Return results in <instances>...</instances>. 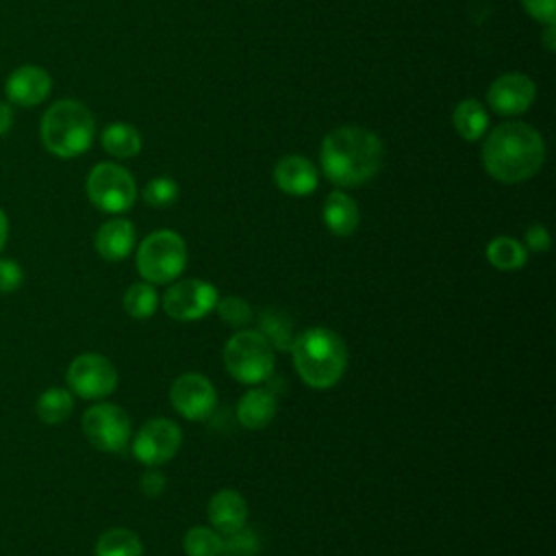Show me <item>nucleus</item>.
<instances>
[{"label":"nucleus","instance_id":"f257e3e1","mask_svg":"<svg viewBox=\"0 0 556 556\" xmlns=\"http://www.w3.org/2000/svg\"><path fill=\"white\" fill-rule=\"evenodd\" d=\"M543 161V137L523 122L500 124L491 130L482 146V165L497 182H523L541 169Z\"/></svg>","mask_w":556,"mask_h":556},{"label":"nucleus","instance_id":"f03ea898","mask_svg":"<svg viewBox=\"0 0 556 556\" xmlns=\"http://www.w3.org/2000/svg\"><path fill=\"white\" fill-rule=\"evenodd\" d=\"M321 169L339 187H358L371 180L382 165L380 139L358 126H343L321 141Z\"/></svg>","mask_w":556,"mask_h":556},{"label":"nucleus","instance_id":"7ed1b4c3","mask_svg":"<svg viewBox=\"0 0 556 556\" xmlns=\"http://www.w3.org/2000/svg\"><path fill=\"white\" fill-rule=\"evenodd\" d=\"M293 367L313 389L334 387L348 367V345L330 328H306L291 345Z\"/></svg>","mask_w":556,"mask_h":556},{"label":"nucleus","instance_id":"20e7f679","mask_svg":"<svg viewBox=\"0 0 556 556\" xmlns=\"http://www.w3.org/2000/svg\"><path fill=\"white\" fill-rule=\"evenodd\" d=\"M96 135L91 111L72 98L50 104L39 124V137L46 150L59 159H74L89 150Z\"/></svg>","mask_w":556,"mask_h":556},{"label":"nucleus","instance_id":"39448f33","mask_svg":"<svg viewBox=\"0 0 556 556\" xmlns=\"http://www.w3.org/2000/svg\"><path fill=\"white\" fill-rule=\"evenodd\" d=\"M137 271L150 285L174 282L187 265V245L174 230L150 232L137 250Z\"/></svg>","mask_w":556,"mask_h":556},{"label":"nucleus","instance_id":"423d86ee","mask_svg":"<svg viewBox=\"0 0 556 556\" xmlns=\"http://www.w3.org/2000/svg\"><path fill=\"white\" fill-rule=\"evenodd\" d=\"M274 348L258 330L241 328L224 345V365L228 374L243 384H256L274 374Z\"/></svg>","mask_w":556,"mask_h":556},{"label":"nucleus","instance_id":"0eeeda50","mask_svg":"<svg viewBox=\"0 0 556 556\" xmlns=\"http://www.w3.org/2000/svg\"><path fill=\"white\" fill-rule=\"evenodd\" d=\"M87 198L104 213H124L137 200V185L117 163H98L87 176Z\"/></svg>","mask_w":556,"mask_h":556},{"label":"nucleus","instance_id":"6e6552de","mask_svg":"<svg viewBox=\"0 0 556 556\" xmlns=\"http://www.w3.org/2000/svg\"><path fill=\"white\" fill-rule=\"evenodd\" d=\"M67 389L83 400H104L117 389L115 365L98 352L78 354L65 374Z\"/></svg>","mask_w":556,"mask_h":556},{"label":"nucleus","instance_id":"1a4fd4ad","mask_svg":"<svg viewBox=\"0 0 556 556\" xmlns=\"http://www.w3.org/2000/svg\"><path fill=\"white\" fill-rule=\"evenodd\" d=\"M87 441L102 452H119L130 441V417L111 402L89 406L80 419Z\"/></svg>","mask_w":556,"mask_h":556},{"label":"nucleus","instance_id":"9d476101","mask_svg":"<svg viewBox=\"0 0 556 556\" xmlns=\"http://www.w3.org/2000/svg\"><path fill=\"white\" fill-rule=\"evenodd\" d=\"M182 443V430L167 417L148 419L132 439V454L148 467L165 465L176 456Z\"/></svg>","mask_w":556,"mask_h":556},{"label":"nucleus","instance_id":"9b49d317","mask_svg":"<svg viewBox=\"0 0 556 556\" xmlns=\"http://www.w3.org/2000/svg\"><path fill=\"white\" fill-rule=\"evenodd\" d=\"M217 298V289L211 282L185 278L165 291L163 311L176 321H195L215 308Z\"/></svg>","mask_w":556,"mask_h":556},{"label":"nucleus","instance_id":"f8f14e48","mask_svg":"<svg viewBox=\"0 0 556 556\" xmlns=\"http://www.w3.org/2000/svg\"><path fill=\"white\" fill-rule=\"evenodd\" d=\"M169 402L185 419L202 421L215 410L217 391L206 376L198 371H187L172 382Z\"/></svg>","mask_w":556,"mask_h":556},{"label":"nucleus","instance_id":"ddd939ff","mask_svg":"<svg viewBox=\"0 0 556 556\" xmlns=\"http://www.w3.org/2000/svg\"><path fill=\"white\" fill-rule=\"evenodd\" d=\"M536 87L526 74H504L495 78L486 91V102L497 115H519L532 106Z\"/></svg>","mask_w":556,"mask_h":556},{"label":"nucleus","instance_id":"4468645a","mask_svg":"<svg viewBox=\"0 0 556 556\" xmlns=\"http://www.w3.org/2000/svg\"><path fill=\"white\" fill-rule=\"evenodd\" d=\"M52 89L50 74L39 65H20L4 80V93L9 102L20 106L41 104Z\"/></svg>","mask_w":556,"mask_h":556},{"label":"nucleus","instance_id":"2eb2a0df","mask_svg":"<svg viewBox=\"0 0 556 556\" xmlns=\"http://www.w3.org/2000/svg\"><path fill=\"white\" fill-rule=\"evenodd\" d=\"M206 515L211 528H215L219 534H232L245 526L248 504L239 491L222 489L208 500Z\"/></svg>","mask_w":556,"mask_h":556},{"label":"nucleus","instance_id":"dca6fc26","mask_svg":"<svg viewBox=\"0 0 556 556\" xmlns=\"http://www.w3.org/2000/svg\"><path fill=\"white\" fill-rule=\"evenodd\" d=\"M274 182L280 191L289 195H308L317 187V169L308 159L300 154H289L276 163Z\"/></svg>","mask_w":556,"mask_h":556},{"label":"nucleus","instance_id":"f3484780","mask_svg":"<svg viewBox=\"0 0 556 556\" xmlns=\"http://www.w3.org/2000/svg\"><path fill=\"white\" fill-rule=\"evenodd\" d=\"M96 252L106 261H122L135 248V226L128 219L113 217L96 232Z\"/></svg>","mask_w":556,"mask_h":556},{"label":"nucleus","instance_id":"a211bd4d","mask_svg":"<svg viewBox=\"0 0 556 556\" xmlns=\"http://www.w3.org/2000/svg\"><path fill=\"white\" fill-rule=\"evenodd\" d=\"M278 402L269 389H250L237 402V419L248 430H263L276 417Z\"/></svg>","mask_w":556,"mask_h":556},{"label":"nucleus","instance_id":"6ab92c4d","mask_svg":"<svg viewBox=\"0 0 556 556\" xmlns=\"http://www.w3.org/2000/svg\"><path fill=\"white\" fill-rule=\"evenodd\" d=\"M321 217L326 228L337 235V237H350L361 222V211L354 202V198H350L343 191H332L326 195L324 200V208H321Z\"/></svg>","mask_w":556,"mask_h":556},{"label":"nucleus","instance_id":"aec40b11","mask_svg":"<svg viewBox=\"0 0 556 556\" xmlns=\"http://www.w3.org/2000/svg\"><path fill=\"white\" fill-rule=\"evenodd\" d=\"M258 332L267 339V343L276 350L289 352L293 341H295V330H293V319L280 311V308H265L258 315Z\"/></svg>","mask_w":556,"mask_h":556},{"label":"nucleus","instance_id":"412c9836","mask_svg":"<svg viewBox=\"0 0 556 556\" xmlns=\"http://www.w3.org/2000/svg\"><path fill=\"white\" fill-rule=\"evenodd\" d=\"M35 410H37V417L48 426L63 424L74 410V395L70 389L48 387L46 391L39 393Z\"/></svg>","mask_w":556,"mask_h":556},{"label":"nucleus","instance_id":"4be33fe9","mask_svg":"<svg viewBox=\"0 0 556 556\" xmlns=\"http://www.w3.org/2000/svg\"><path fill=\"white\" fill-rule=\"evenodd\" d=\"M452 122H454V128L456 132L467 139V141H476L484 135L486 126H489V115L484 111V106L473 100V98H467V100H460L452 113Z\"/></svg>","mask_w":556,"mask_h":556},{"label":"nucleus","instance_id":"5701e85b","mask_svg":"<svg viewBox=\"0 0 556 556\" xmlns=\"http://www.w3.org/2000/svg\"><path fill=\"white\" fill-rule=\"evenodd\" d=\"M93 552L96 556H143V543L128 528H109L98 536Z\"/></svg>","mask_w":556,"mask_h":556},{"label":"nucleus","instance_id":"b1692460","mask_svg":"<svg viewBox=\"0 0 556 556\" xmlns=\"http://www.w3.org/2000/svg\"><path fill=\"white\" fill-rule=\"evenodd\" d=\"M102 148L117 159H130L141 150V135L135 126L115 122L102 130Z\"/></svg>","mask_w":556,"mask_h":556},{"label":"nucleus","instance_id":"393cba45","mask_svg":"<svg viewBox=\"0 0 556 556\" xmlns=\"http://www.w3.org/2000/svg\"><path fill=\"white\" fill-rule=\"evenodd\" d=\"M486 258L500 271H515L526 265L528 250L513 237H495L486 245Z\"/></svg>","mask_w":556,"mask_h":556},{"label":"nucleus","instance_id":"a878e982","mask_svg":"<svg viewBox=\"0 0 556 556\" xmlns=\"http://www.w3.org/2000/svg\"><path fill=\"white\" fill-rule=\"evenodd\" d=\"M182 549L187 556H222L224 539L211 526H193L182 539Z\"/></svg>","mask_w":556,"mask_h":556},{"label":"nucleus","instance_id":"bb28decb","mask_svg":"<svg viewBox=\"0 0 556 556\" xmlns=\"http://www.w3.org/2000/svg\"><path fill=\"white\" fill-rule=\"evenodd\" d=\"M124 311L132 317V319H148L154 315L156 306H159V295L154 285L150 282H132L126 293H124Z\"/></svg>","mask_w":556,"mask_h":556},{"label":"nucleus","instance_id":"cd10ccee","mask_svg":"<svg viewBox=\"0 0 556 556\" xmlns=\"http://www.w3.org/2000/svg\"><path fill=\"white\" fill-rule=\"evenodd\" d=\"M215 311H217L219 319H222L226 326L239 328V330L245 328V326L252 321V317H254L250 304H248L243 298H239V295L217 298Z\"/></svg>","mask_w":556,"mask_h":556},{"label":"nucleus","instance_id":"c85d7f7f","mask_svg":"<svg viewBox=\"0 0 556 556\" xmlns=\"http://www.w3.org/2000/svg\"><path fill=\"white\" fill-rule=\"evenodd\" d=\"M143 200L154 208H165L178 200V185L172 178H152L143 187Z\"/></svg>","mask_w":556,"mask_h":556},{"label":"nucleus","instance_id":"c756f323","mask_svg":"<svg viewBox=\"0 0 556 556\" xmlns=\"http://www.w3.org/2000/svg\"><path fill=\"white\" fill-rule=\"evenodd\" d=\"M224 552L226 556H252L256 552V536L245 530V526L232 534H226Z\"/></svg>","mask_w":556,"mask_h":556},{"label":"nucleus","instance_id":"7c9ffc66","mask_svg":"<svg viewBox=\"0 0 556 556\" xmlns=\"http://www.w3.org/2000/svg\"><path fill=\"white\" fill-rule=\"evenodd\" d=\"M24 280V271L20 263L13 258H0V293H11L17 291Z\"/></svg>","mask_w":556,"mask_h":556},{"label":"nucleus","instance_id":"2f4dec72","mask_svg":"<svg viewBox=\"0 0 556 556\" xmlns=\"http://www.w3.org/2000/svg\"><path fill=\"white\" fill-rule=\"evenodd\" d=\"M528 15L541 24H554L556 20V0H521Z\"/></svg>","mask_w":556,"mask_h":556},{"label":"nucleus","instance_id":"473e14b6","mask_svg":"<svg viewBox=\"0 0 556 556\" xmlns=\"http://www.w3.org/2000/svg\"><path fill=\"white\" fill-rule=\"evenodd\" d=\"M141 491L146 497H159L165 491V473L159 467H148L141 476Z\"/></svg>","mask_w":556,"mask_h":556},{"label":"nucleus","instance_id":"72a5a7b5","mask_svg":"<svg viewBox=\"0 0 556 556\" xmlns=\"http://www.w3.org/2000/svg\"><path fill=\"white\" fill-rule=\"evenodd\" d=\"M526 245L532 252H547L549 250V232L543 224H532L526 230Z\"/></svg>","mask_w":556,"mask_h":556},{"label":"nucleus","instance_id":"f704fd0d","mask_svg":"<svg viewBox=\"0 0 556 556\" xmlns=\"http://www.w3.org/2000/svg\"><path fill=\"white\" fill-rule=\"evenodd\" d=\"M13 126V109L9 106V102L0 100V137L7 135Z\"/></svg>","mask_w":556,"mask_h":556},{"label":"nucleus","instance_id":"c9c22d12","mask_svg":"<svg viewBox=\"0 0 556 556\" xmlns=\"http://www.w3.org/2000/svg\"><path fill=\"white\" fill-rule=\"evenodd\" d=\"M556 28H554V24H547L545 26V30H543V46L547 48V52H554L556 50Z\"/></svg>","mask_w":556,"mask_h":556},{"label":"nucleus","instance_id":"e433bc0d","mask_svg":"<svg viewBox=\"0 0 556 556\" xmlns=\"http://www.w3.org/2000/svg\"><path fill=\"white\" fill-rule=\"evenodd\" d=\"M7 239H9V219H7V213L0 208V252L7 243Z\"/></svg>","mask_w":556,"mask_h":556}]
</instances>
